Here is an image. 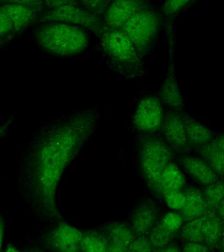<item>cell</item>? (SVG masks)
I'll return each mask as SVG.
<instances>
[{"instance_id":"cell-1","label":"cell","mask_w":224,"mask_h":252,"mask_svg":"<svg viewBox=\"0 0 224 252\" xmlns=\"http://www.w3.org/2000/svg\"><path fill=\"white\" fill-rule=\"evenodd\" d=\"M94 111L76 114L45 128L29 150L24 167L28 200L42 217L58 216L56 196L59 181L97 120Z\"/></svg>"},{"instance_id":"cell-2","label":"cell","mask_w":224,"mask_h":252,"mask_svg":"<svg viewBox=\"0 0 224 252\" xmlns=\"http://www.w3.org/2000/svg\"><path fill=\"white\" fill-rule=\"evenodd\" d=\"M35 38L47 53L57 56H72L88 46L87 33L82 27L61 23L46 22L37 29Z\"/></svg>"},{"instance_id":"cell-3","label":"cell","mask_w":224,"mask_h":252,"mask_svg":"<svg viewBox=\"0 0 224 252\" xmlns=\"http://www.w3.org/2000/svg\"><path fill=\"white\" fill-rule=\"evenodd\" d=\"M100 38L106 57L117 72L127 78L141 74L143 57L123 30L105 28Z\"/></svg>"},{"instance_id":"cell-4","label":"cell","mask_w":224,"mask_h":252,"mask_svg":"<svg viewBox=\"0 0 224 252\" xmlns=\"http://www.w3.org/2000/svg\"><path fill=\"white\" fill-rule=\"evenodd\" d=\"M172 158L170 147L158 137L143 140L140 149L141 170L149 184L159 193L161 177Z\"/></svg>"},{"instance_id":"cell-5","label":"cell","mask_w":224,"mask_h":252,"mask_svg":"<svg viewBox=\"0 0 224 252\" xmlns=\"http://www.w3.org/2000/svg\"><path fill=\"white\" fill-rule=\"evenodd\" d=\"M160 21L159 14L147 7L135 14L122 27L141 57H145L152 49L160 30Z\"/></svg>"},{"instance_id":"cell-6","label":"cell","mask_w":224,"mask_h":252,"mask_svg":"<svg viewBox=\"0 0 224 252\" xmlns=\"http://www.w3.org/2000/svg\"><path fill=\"white\" fill-rule=\"evenodd\" d=\"M42 20L44 22H61L86 28L99 36L105 29L101 17L88 11L82 5H64L48 9L42 15Z\"/></svg>"},{"instance_id":"cell-7","label":"cell","mask_w":224,"mask_h":252,"mask_svg":"<svg viewBox=\"0 0 224 252\" xmlns=\"http://www.w3.org/2000/svg\"><path fill=\"white\" fill-rule=\"evenodd\" d=\"M164 120L162 104L154 96L142 98L133 116L135 127L145 134H153L158 131L162 127Z\"/></svg>"},{"instance_id":"cell-8","label":"cell","mask_w":224,"mask_h":252,"mask_svg":"<svg viewBox=\"0 0 224 252\" xmlns=\"http://www.w3.org/2000/svg\"><path fill=\"white\" fill-rule=\"evenodd\" d=\"M145 8L146 0H114L104 15L105 28L121 29L131 17Z\"/></svg>"},{"instance_id":"cell-9","label":"cell","mask_w":224,"mask_h":252,"mask_svg":"<svg viewBox=\"0 0 224 252\" xmlns=\"http://www.w3.org/2000/svg\"><path fill=\"white\" fill-rule=\"evenodd\" d=\"M162 127L167 141L175 151L180 153L188 151L190 145L187 139L184 116L177 112H170L164 118Z\"/></svg>"},{"instance_id":"cell-10","label":"cell","mask_w":224,"mask_h":252,"mask_svg":"<svg viewBox=\"0 0 224 252\" xmlns=\"http://www.w3.org/2000/svg\"><path fill=\"white\" fill-rule=\"evenodd\" d=\"M83 233L65 223H60L49 236L48 244L58 251L73 252L80 249Z\"/></svg>"},{"instance_id":"cell-11","label":"cell","mask_w":224,"mask_h":252,"mask_svg":"<svg viewBox=\"0 0 224 252\" xmlns=\"http://www.w3.org/2000/svg\"><path fill=\"white\" fill-rule=\"evenodd\" d=\"M179 162L192 178L204 186L219 179L217 173L203 158L182 155L179 158Z\"/></svg>"},{"instance_id":"cell-12","label":"cell","mask_w":224,"mask_h":252,"mask_svg":"<svg viewBox=\"0 0 224 252\" xmlns=\"http://www.w3.org/2000/svg\"><path fill=\"white\" fill-rule=\"evenodd\" d=\"M157 208L154 203L145 201L135 209L131 218L132 230L135 235H146L156 224Z\"/></svg>"},{"instance_id":"cell-13","label":"cell","mask_w":224,"mask_h":252,"mask_svg":"<svg viewBox=\"0 0 224 252\" xmlns=\"http://www.w3.org/2000/svg\"><path fill=\"white\" fill-rule=\"evenodd\" d=\"M105 234L109 242V251H128L129 246L136 237L132 228L122 222L109 224Z\"/></svg>"},{"instance_id":"cell-14","label":"cell","mask_w":224,"mask_h":252,"mask_svg":"<svg viewBox=\"0 0 224 252\" xmlns=\"http://www.w3.org/2000/svg\"><path fill=\"white\" fill-rule=\"evenodd\" d=\"M175 74L174 67L171 66L161 86L160 95L165 104L173 111L178 112L184 109V101Z\"/></svg>"},{"instance_id":"cell-15","label":"cell","mask_w":224,"mask_h":252,"mask_svg":"<svg viewBox=\"0 0 224 252\" xmlns=\"http://www.w3.org/2000/svg\"><path fill=\"white\" fill-rule=\"evenodd\" d=\"M186 203L180 211L186 221L200 218L210 210L201 191L194 186H190L185 191Z\"/></svg>"},{"instance_id":"cell-16","label":"cell","mask_w":224,"mask_h":252,"mask_svg":"<svg viewBox=\"0 0 224 252\" xmlns=\"http://www.w3.org/2000/svg\"><path fill=\"white\" fill-rule=\"evenodd\" d=\"M1 11L11 19L14 28V34L28 27L36 17L38 10L30 6L5 4L1 5Z\"/></svg>"},{"instance_id":"cell-17","label":"cell","mask_w":224,"mask_h":252,"mask_svg":"<svg viewBox=\"0 0 224 252\" xmlns=\"http://www.w3.org/2000/svg\"><path fill=\"white\" fill-rule=\"evenodd\" d=\"M202 216L203 244L210 248L218 247L224 234V222L216 211L209 210Z\"/></svg>"},{"instance_id":"cell-18","label":"cell","mask_w":224,"mask_h":252,"mask_svg":"<svg viewBox=\"0 0 224 252\" xmlns=\"http://www.w3.org/2000/svg\"><path fill=\"white\" fill-rule=\"evenodd\" d=\"M186 125L187 139L189 145L196 148L210 143L214 139L211 130L198 120L188 116H184Z\"/></svg>"},{"instance_id":"cell-19","label":"cell","mask_w":224,"mask_h":252,"mask_svg":"<svg viewBox=\"0 0 224 252\" xmlns=\"http://www.w3.org/2000/svg\"><path fill=\"white\" fill-rule=\"evenodd\" d=\"M186 178L182 171L174 163L167 165L161 177L159 193L161 195L170 191L182 190Z\"/></svg>"},{"instance_id":"cell-20","label":"cell","mask_w":224,"mask_h":252,"mask_svg":"<svg viewBox=\"0 0 224 252\" xmlns=\"http://www.w3.org/2000/svg\"><path fill=\"white\" fill-rule=\"evenodd\" d=\"M200 155L219 177H224V151L211 143L199 148Z\"/></svg>"},{"instance_id":"cell-21","label":"cell","mask_w":224,"mask_h":252,"mask_svg":"<svg viewBox=\"0 0 224 252\" xmlns=\"http://www.w3.org/2000/svg\"><path fill=\"white\" fill-rule=\"evenodd\" d=\"M109 242L105 232L89 230L82 235L80 249L85 252L109 251Z\"/></svg>"},{"instance_id":"cell-22","label":"cell","mask_w":224,"mask_h":252,"mask_svg":"<svg viewBox=\"0 0 224 252\" xmlns=\"http://www.w3.org/2000/svg\"><path fill=\"white\" fill-rule=\"evenodd\" d=\"M203 216L188 220L180 229V236L186 242L203 243Z\"/></svg>"},{"instance_id":"cell-23","label":"cell","mask_w":224,"mask_h":252,"mask_svg":"<svg viewBox=\"0 0 224 252\" xmlns=\"http://www.w3.org/2000/svg\"><path fill=\"white\" fill-rule=\"evenodd\" d=\"M202 194L210 210L216 211L224 199V181H216L206 185Z\"/></svg>"},{"instance_id":"cell-24","label":"cell","mask_w":224,"mask_h":252,"mask_svg":"<svg viewBox=\"0 0 224 252\" xmlns=\"http://www.w3.org/2000/svg\"><path fill=\"white\" fill-rule=\"evenodd\" d=\"M175 234L165 228L159 222L149 232V239L150 240L154 251H159L164 246L171 243Z\"/></svg>"},{"instance_id":"cell-25","label":"cell","mask_w":224,"mask_h":252,"mask_svg":"<svg viewBox=\"0 0 224 252\" xmlns=\"http://www.w3.org/2000/svg\"><path fill=\"white\" fill-rule=\"evenodd\" d=\"M167 206L174 210L181 211L186 203V196L182 190L170 191L162 194Z\"/></svg>"},{"instance_id":"cell-26","label":"cell","mask_w":224,"mask_h":252,"mask_svg":"<svg viewBox=\"0 0 224 252\" xmlns=\"http://www.w3.org/2000/svg\"><path fill=\"white\" fill-rule=\"evenodd\" d=\"M183 220L184 218L182 215L174 212H169L164 215L160 223L169 231L176 234L182 228Z\"/></svg>"},{"instance_id":"cell-27","label":"cell","mask_w":224,"mask_h":252,"mask_svg":"<svg viewBox=\"0 0 224 252\" xmlns=\"http://www.w3.org/2000/svg\"><path fill=\"white\" fill-rule=\"evenodd\" d=\"M80 5L88 11L101 17L110 5V0H78Z\"/></svg>"},{"instance_id":"cell-28","label":"cell","mask_w":224,"mask_h":252,"mask_svg":"<svg viewBox=\"0 0 224 252\" xmlns=\"http://www.w3.org/2000/svg\"><path fill=\"white\" fill-rule=\"evenodd\" d=\"M191 1L192 0H165L162 7V13L167 16L174 15L184 9Z\"/></svg>"},{"instance_id":"cell-29","label":"cell","mask_w":224,"mask_h":252,"mask_svg":"<svg viewBox=\"0 0 224 252\" xmlns=\"http://www.w3.org/2000/svg\"><path fill=\"white\" fill-rule=\"evenodd\" d=\"M14 34V28L11 19L7 14L0 10V38L1 43L11 35Z\"/></svg>"},{"instance_id":"cell-30","label":"cell","mask_w":224,"mask_h":252,"mask_svg":"<svg viewBox=\"0 0 224 252\" xmlns=\"http://www.w3.org/2000/svg\"><path fill=\"white\" fill-rule=\"evenodd\" d=\"M129 252L154 251L150 240L145 235L137 236L128 248Z\"/></svg>"},{"instance_id":"cell-31","label":"cell","mask_w":224,"mask_h":252,"mask_svg":"<svg viewBox=\"0 0 224 252\" xmlns=\"http://www.w3.org/2000/svg\"><path fill=\"white\" fill-rule=\"evenodd\" d=\"M1 5L5 4H15V5H21L30 6L40 10L44 7V0H1Z\"/></svg>"},{"instance_id":"cell-32","label":"cell","mask_w":224,"mask_h":252,"mask_svg":"<svg viewBox=\"0 0 224 252\" xmlns=\"http://www.w3.org/2000/svg\"><path fill=\"white\" fill-rule=\"evenodd\" d=\"M210 248L203 243L196 242H186L183 245L182 251L185 252H200L210 251Z\"/></svg>"},{"instance_id":"cell-33","label":"cell","mask_w":224,"mask_h":252,"mask_svg":"<svg viewBox=\"0 0 224 252\" xmlns=\"http://www.w3.org/2000/svg\"><path fill=\"white\" fill-rule=\"evenodd\" d=\"M48 9H56L64 5H81L78 0H44Z\"/></svg>"},{"instance_id":"cell-34","label":"cell","mask_w":224,"mask_h":252,"mask_svg":"<svg viewBox=\"0 0 224 252\" xmlns=\"http://www.w3.org/2000/svg\"><path fill=\"white\" fill-rule=\"evenodd\" d=\"M210 143L224 151V133L220 134V135L214 137Z\"/></svg>"},{"instance_id":"cell-35","label":"cell","mask_w":224,"mask_h":252,"mask_svg":"<svg viewBox=\"0 0 224 252\" xmlns=\"http://www.w3.org/2000/svg\"><path fill=\"white\" fill-rule=\"evenodd\" d=\"M181 251H182V250L180 249L177 244L170 243L161 248L158 252H178Z\"/></svg>"},{"instance_id":"cell-36","label":"cell","mask_w":224,"mask_h":252,"mask_svg":"<svg viewBox=\"0 0 224 252\" xmlns=\"http://www.w3.org/2000/svg\"><path fill=\"white\" fill-rule=\"evenodd\" d=\"M216 212H217L220 218H221L222 221L224 222V200L222 201L221 204H220V206H218L217 210H216Z\"/></svg>"},{"instance_id":"cell-37","label":"cell","mask_w":224,"mask_h":252,"mask_svg":"<svg viewBox=\"0 0 224 252\" xmlns=\"http://www.w3.org/2000/svg\"><path fill=\"white\" fill-rule=\"evenodd\" d=\"M218 247L219 248V249L222 250V251H224V231L221 241H220L219 245L218 246Z\"/></svg>"}]
</instances>
